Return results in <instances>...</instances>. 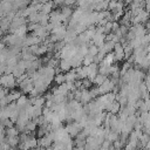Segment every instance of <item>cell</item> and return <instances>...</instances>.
Listing matches in <instances>:
<instances>
[{
	"label": "cell",
	"mask_w": 150,
	"mask_h": 150,
	"mask_svg": "<svg viewBox=\"0 0 150 150\" xmlns=\"http://www.w3.org/2000/svg\"><path fill=\"white\" fill-rule=\"evenodd\" d=\"M16 86V80L12 74H2L0 76V87L6 89H13Z\"/></svg>",
	"instance_id": "1"
},
{
	"label": "cell",
	"mask_w": 150,
	"mask_h": 150,
	"mask_svg": "<svg viewBox=\"0 0 150 150\" xmlns=\"http://www.w3.org/2000/svg\"><path fill=\"white\" fill-rule=\"evenodd\" d=\"M114 87H115V83H114L111 80L107 79L102 84H100V86L97 87L98 95H104V94H107V93H110V91L114 89Z\"/></svg>",
	"instance_id": "2"
},
{
	"label": "cell",
	"mask_w": 150,
	"mask_h": 150,
	"mask_svg": "<svg viewBox=\"0 0 150 150\" xmlns=\"http://www.w3.org/2000/svg\"><path fill=\"white\" fill-rule=\"evenodd\" d=\"M82 129H83V128L81 127V124H80L79 122H71V123H69V124L66 127V131H67V134H68L70 137H75Z\"/></svg>",
	"instance_id": "3"
},
{
	"label": "cell",
	"mask_w": 150,
	"mask_h": 150,
	"mask_svg": "<svg viewBox=\"0 0 150 150\" xmlns=\"http://www.w3.org/2000/svg\"><path fill=\"white\" fill-rule=\"evenodd\" d=\"M18 86L20 87V89H21L22 93H29V91L34 88V86H33V81H32L29 77H27L26 80L21 81Z\"/></svg>",
	"instance_id": "4"
},
{
	"label": "cell",
	"mask_w": 150,
	"mask_h": 150,
	"mask_svg": "<svg viewBox=\"0 0 150 150\" xmlns=\"http://www.w3.org/2000/svg\"><path fill=\"white\" fill-rule=\"evenodd\" d=\"M59 68H60V70H62V71H68V70H70L71 69V66H70V61H69V59H61L60 60V63H59Z\"/></svg>",
	"instance_id": "5"
},
{
	"label": "cell",
	"mask_w": 150,
	"mask_h": 150,
	"mask_svg": "<svg viewBox=\"0 0 150 150\" xmlns=\"http://www.w3.org/2000/svg\"><path fill=\"white\" fill-rule=\"evenodd\" d=\"M53 2L52 1H47L45 4H42V7H41V13L42 14H50L52 11H53Z\"/></svg>",
	"instance_id": "6"
},
{
	"label": "cell",
	"mask_w": 150,
	"mask_h": 150,
	"mask_svg": "<svg viewBox=\"0 0 150 150\" xmlns=\"http://www.w3.org/2000/svg\"><path fill=\"white\" fill-rule=\"evenodd\" d=\"M64 77H66V82H70V83H73L74 81H76L77 77H76L75 69H70V70H68V71L66 73V75H64Z\"/></svg>",
	"instance_id": "7"
},
{
	"label": "cell",
	"mask_w": 150,
	"mask_h": 150,
	"mask_svg": "<svg viewBox=\"0 0 150 150\" xmlns=\"http://www.w3.org/2000/svg\"><path fill=\"white\" fill-rule=\"evenodd\" d=\"M53 81H55L56 82V84H62V83H64L66 82V77H64V74H62V73H56L55 75H54V79H53Z\"/></svg>",
	"instance_id": "8"
},
{
	"label": "cell",
	"mask_w": 150,
	"mask_h": 150,
	"mask_svg": "<svg viewBox=\"0 0 150 150\" xmlns=\"http://www.w3.org/2000/svg\"><path fill=\"white\" fill-rule=\"evenodd\" d=\"M105 80H107V76H104V75H102V74H97V75L95 76V79L93 80V84H96V86L98 87V86L102 84Z\"/></svg>",
	"instance_id": "9"
},
{
	"label": "cell",
	"mask_w": 150,
	"mask_h": 150,
	"mask_svg": "<svg viewBox=\"0 0 150 150\" xmlns=\"http://www.w3.org/2000/svg\"><path fill=\"white\" fill-rule=\"evenodd\" d=\"M97 53H98V48H97L95 45H93V43H91V45H89V46H88V53H87L88 55H90V56H93V57H94Z\"/></svg>",
	"instance_id": "10"
},
{
	"label": "cell",
	"mask_w": 150,
	"mask_h": 150,
	"mask_svg": "<svg viewBox=\"0 0 150 150\" xmlns=\"http://www.w3.org/2000/svg\"><path fill=\"white\" fill-rule=\"evenodd\" d=\"M6 134H7V136H19V130L16 129V127L13 125L11 128H7Z\"/></svg>",
	"instance_id": "11"
},
{
	"label": "cell",
	"mask_w": 150,
	"mask_h": 150,
	"mask_svg": "<svg viewBox=\"0 0 150 150\" xmlns=\"http://www.w3.org/2000/svg\"><path fill=\"white\" fill-rule=\"evenodd\" d=\"M9 149H11V146L6 142H1L0 143V150H9Z\"/></svg>",
	"instance_id": "12"
}]
</instances>
